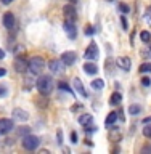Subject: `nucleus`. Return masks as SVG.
I'll return each mask as SVG.
<instances>
[{"label":"nucleus","instance_id":"obj_7","mask_svg":"<svg viewBox=\"0 0 151 154\" xmlns=\"http://www.w3.org/2000/svg\"><path fill=\"white\" fill-rule=\"evenodd\" d=\"M63 27H64V31H66V34H68V37L71 38V40H74L76 38V35H77V27H76V24H74V21H64V24H63Z\"/></svg>","mask_w":151,"mask_h":154},{"label":"nucleus","instance_id":"obj_20","mask_svg":"<svg viewBox=\"0 0 151 154\" xmlns=\"http://www.w3.org/2000/svg\"><path fill=\"white\" fill-rule=\"evenodd\" d=\"M142 112V108H140L138 104H130L129 106V114L130 116H137V114H140Z\"/></svg>","mask_w":151,"mask_h":154},{"label":"nucleus","instance_id":"obj_8","mask_svg":"<svg viewBox=\"0 0 151 154\" xmlns=\"http://www.w3.org/2000/svg\"><path fill=\"white\" fill-rule=\"evenodd\" d=\"M14 69L18 72H21V74H24V72L29 69V61L24 60V56H18L16 60H14Z\"/></svg>","mask_w":151,"mask_h":154},{"label":"nucleus","instance_id":"obj_29","mask_svg":"<svg viewBox=\"0 0 151 154\" xmlns=\"http://www.w3.org/2000/svg\"><path fill=\"white\" fill-rule=\"evenodd\" d=\"M93 32H95V29L92 27V26H87L85 27V35H93Z\"/></svg>","mask_w":151,"mask_h":154},{"label":"nucleus","instance_id":"obj_6","mask_svg":"<svg viewBox=\"0 0 151 154\" xmlns=\"http://www.w3.org/2000/svg\"><path fill=\"white\" fill-rule=\"evenodd\" d=\"M63 14H64V18L68 19V21H76V16H77L76 7L72 3L64 5V7H63Z\"/></svg>","mask_w":151,"mask_h":154},{"label":"nucleus","instance_id":"obj_32","mask_svg":"<svg viewBox=\"0 0 151 154\" xmlns=\"http://www.w3.org/2000/svg\"><path fill=\"white\" fill-rule=\"evenodd\" d=\"M77 141H79V138H77V133L76 132H71V143H77Z\"/></svg>","mask_w":151,"mask_h":154},{"label":"nucleus","instance_id":"obj_25","mask_svg":"<svg viewBox=\"0 0 151 154\" xmlns=\"http://www.w3.org/2000/svg\"><path fill=\"white\" fill-rule=\"evenodd\" d=\"M119 11L122 13V14H127L129 13V7L125 3H119Z\"/></svg>","mask_w":151,"mask_h":154},{"label":"nucleus","instance_id":"obj_4","mask_svg":"<svg viewBox=\"0 0 151 154\" xmlns=\"http://www.w3.org/2000/svg\"><path fill=\"white\" fill-rule=\"evenodd\" d=\"M85 60H89V61H93L98 58V47H96V43L92 40L90 42V45L87 47V50H85Z\"/></svg>","mask_w":151,"mask_h":154},{"label":"nucleus","instance_id":"obj_30","mask_svg":"<svg viewBox=\"0 0 151 154\" xmlns=\"http://www.w3.org/2000/svg\"><path fill=\"white\" fill-rule=\"evenodd\" d=\"M121 23H122V29H125V31H127V29H129V23H127V19H125V16L121 18Z\"/></svg>","mask_w":151,"mask_h":154},{"label":"nucleus","instance_id":"obj_19","mask_svg":"<svg viewBox=\"0 0 151 154\" xmlns=\"http://www.w3.org/2000/svg\"><path fill=\"white\" fill-rule=\"evenodd\" d=\"M92 88H95V90H103L105 88V82L101 80V79H95V80H92Z\"/></svg>","mask_w":151,"mask_h":154},{"label":"nucleus","instance_id":"obj_24","mask_svg":"<svg viewBox=\"0 0 151 154\" xmlns=\"http://www.w3.org/2000/svg\"><path fill=\"white\" fill-rule=\"evenodd\" d=\"M16 132H18V135H27L31 132V127H26V125H24V127H19Z\"/></svg>","mask_w":151,"mask_h":154},{"label":"nucleus","instance_id":"obj_16","mask_svg":"<svg viewBox=\"0 0 151 154\" xmlns=\"http://www.w3.org/2000/svg\"><path fill=\"white\" fill-rule=\"evenodd\" d=\"M121 101H122V95H121L119 91H114V93L111 95V98H109V104L118 106V104H121Z\"/></svg>","mask_w":151,"mask_h":154},{"label":"nucleus","instance_id":"obj_5","mask_svg":"<svg viewBox=\"0 0 151 154\" xmlns=\"http://www.w3.org/2000/svg\"><path fill=\"white\" fill-rule=\"evenodd\" d=\"M76 60H77L76 51H72V50L63 51V55H61V63H63V64H66V66H72V64L76 63Z\"/></svg>","mask_w":151,"mask_h":154},{"label":"nucleus","instance_id":"obj_9","mask_svg":"<svg viewBox=\"0 0 151 154\" xmlns=\"http://www.w3.org/2000/svg\"><path fill=\"white\" fill-rule=\"evenodd\" d=\"M11 128H14L11 119H0V135H7Z\"/></svg>","mask_w":151,"mask_h":154},{"label":"nucleus","instance_id":"obj_37","mask_svg":"<svg viewBox=\"0 0 151 154\" xmlns=\"http://www.w3.org/2000/svg\"><path fill=\"white\" fill-rule=\"evenodd\" d=\"M143 122H145V124H149V122H151V117H148V119H143Z\"/></svg>","mask_w":151,"mask_h":154},{"label":"nucleus","instance_id":"obj_2","mask_svg":"<svg viewBox=\"0 0 151 154\" xmlns=\"http://www.w3.org/2000/svg\"><path fill=\"white\" fill-rule=\"evenodd\" d=\"M43 69H45V61H43L42 56H32L29 60V71L34 75H40L43 72Z\"/></svg>","mask_w":151,"mask_h":154},{"label":"nucleus","instance_id":"obj_15","mask_svg":"<svg viewBox=\"0 0 151 154\" xmlns=\"http://www.w3.org/2000/svg\"><path fill=\"white\" fill-rule=\"evenodd\" d=\"M84 71L87 72V74H90V75H95L96 72H98V67H96V64H93V63H85Z\"/></svg>","mask_w":151,"mask_h":154},{"label":"nucleus","instance_id":"obj_40","mask_svg":"<svg viewBox=\"0 0 151 154\" xmlns=\"http://www.w3.org/2000/svg\"><path fill=\"white\" fill-rule=\"evenodd\" d=\"M149 51H151V47H149Z\"/></svg>","mask_w":151,"mask_h":154},{"label":"nucleus","instance_id":"obj_17","mask_svg":"<svg viewBox=\"0 0 151 154\" xmlns=\"http://www.w3.org/2000/svg\"><path fill=\"white\" fill-rule=\"evenodd\" d=\"M92 120H93V116L92 114H82L79 117V124L80 125H89V124H92Z\"/></svg>","mask_w":151,"mask_h":154},{"label":"nucleus","instance_id":"obj_26","mask_svg":"<svg viewBox=\"0 0 151 154\" xmlns=\"http://www.w3.org/2000/svg\"><path fill=\"white\" fill-rule=\"evenodd\" d=\"M143 135H145L146 138H151V124H149V125H146V127L143 128Z\"/></svg>","mask_w":151,"mask_h":154},{"label":"nucleus","instance_id":"obj_21","mask_svg":"<svg viewBox=\"0 0 151 154\" xmlns=\"http://www.w3.org/2000/svg\"><path fill=\"white\" fill-rule=\"evenodd\" d=\"M58 88L63 90V91H68V93H71V95H74V91L69 88V85H68L66 82H58Z\"/></svg>","mask_w":151,"mask_h":154},{"label":"nucleus","instance_id":"obj_14","mask_svg":"<svg viewBox=\"0 0 151 154\" xmlns=\"http://www.w3.org/2000/svg\"><path fill=\"white\" fill-rule=\"evenodd\" d=\"M48 67H50V71L55 72V74L63 71V64H61V61H58V60H52L50 63H48Z\"/></svg>","mask_w":151,"mask_h":154},{"label":"nucleus","instance_id":"obj_31","mask_svg":"<svg viewBox=\"0 0 151 154\" xmlns=\"http://www.w3.org/2000/svg\"><path fill=\"white\" fill-rule=\"evenodd\" d=\"M56 138H58V144H63V132L61 130L56 132Z\"/></svg>","mask_w":151,"mask_h":154},{"label":"nucleus","instance_id":"obj_28","mask_svg":"<svg viewBox=\"0 0 151 154\" xmlns=\"http://www.w3.org/2000/svg\"><path fill=\"white\" fill-rule=\"evenodd\" d=\"M142 85L143 87H149L151 85V79H149V77H143V79H142Z\"/></svg>","mask_w":151,"mask_h":154},{"label":"nucleus","instance_id":"obj_3","mask_svg":"<svg viewBox=\"0 0 151 154\" xmlns=\"http://www.w3.org/2000/svg\"><path fill=\"white\" fill-rule=\"evenodd\" d=\"M39 144H40V140L39 137H34V135H24L23 138V148L27 149V151H34V149L39 148Z\"/></svg>","mask_w":151,"mask_h":154},{"label":"nucleus","instance_id":"obj_34","mask_svg":"<svg viewBox=\"0 0 151 154\" xmlns=\"http://www.w3.org/2000/svg\"><path fill=\"white\" fill-rule=\"evenodd\" d=\"M5 74H7V69H3V67H0V77H2V75H5Z\"/></svg>","mask_w":151,"mask_h":154},{"label":"nucleus","instance_id":"obj_22","mask_svg":"<svg viewBox=\"0 0 151 154\" xmlns=\"http://www.w3.org/2000/svg\"><path fill=\"white\" fill-rule=\"evenodd\" d=\"M140 38H142V42L148 43V42L151 40V34H149L148 31H142V32H140Z\"/></svg>","mask_w":151,"mask_h":154},{"label":"nucleus","instance_id":"obj_10","mask_svg":"<svg viewBox=\"0 0 151 154\" xmlns=\"http://www.w3.org/2000/svg\"><path fill=\"white\" fill-rule=\"evenodd\" d=\"M116 64H118V67H121L122 71H129L132 61H130V58H127V56H119L118 60H116Z\"/></svg>","mask_w":151,"mask_h":154},{"label":"nucleus","instance_id":"obj_13","mask_svg":"<svg viewBox=\"0 0 151 154\" xmlns=\"http://www.w3.org/2000/svg\"><path fill=\"white\" fill-rule=\"evenodd\" d=\"M3 26L7 27V29H13L14 26V16H13V13H5L3 14Z\"/></svg>","mask_w":151,"mask_h":154},{"label":"nucleus","instance_id":"obj_23","mask_svg":"<svg viewBox=\"0 0 151 154\" xmlns=\"http://www.w3.org/2000/svg\"><path fill=\"white\" fill-rule=\"evenodd\" d=\"M138 71L142 72V74H145V72H151V63H143Z\"/></svg>","mask_w":151,"mask_h":154},{"label":"nucleus","instance_id":"obj_11","mask_svg":"<svg viewBox=\"0 0 151 154\" xmlns=\"http://www.w3.org/2000/svg\"><path fill=\"white\" fill-rule=\"evenodd\" d=\"M74 88H76V91L82 96V98H87V96H89V93L85 91V87H84V84H82V80L79 79V77L74 79Z\"/></svg>","mask_w":151,"mask_h":154},{"label":"nucleus","instance_id":"obj_33","mask_svg":"<svg viewBox=\"0 0 151 154\" xmlns=\"http://www.w3.org/2000/svg\"><path fill=\"white\" fill-rule=\"evenodd\" d=\"M79 109H82V104H74V106L71 108L72 112H76V111H79Z\"/></svg>","mask_w":151,"mask_h":154},{"label":"nucleus","instance_id":"obj_38","mask_svg":"<svg viewBox=\"0 0 151 154\" xmlns=\"http://www.w3.org/2000/svg\"><path fill=\"white\" fill-rule=\"evenodd\" d=\"M74 2H77V0H69V3H74Z\"/></svg>","mask_w":151,"mask_h":154},{"label":"nucleus","instance_id":"obj_41","mask_svg":"<svg viewBox=\"0 0 151 154\" xmlns=\"http://www.w3.org/2000/svg\"><path fill=\"white\" fill-rule=\"evenodd\" d=\"M149 18H151V16H149Z\"/></svg>","mask_w":151,"mask_h":154},{"label":"nucleus","instance_id":"obj_36","mask_svg":"<svg viewBox=\"0 0 151 154\" xmlns=\"http://www.w3.org/2000/svg\"><path fill=\"white\" fill-rule=\"evenodd\" d=\"M3 58H5V51L0 48V60H3Z\"/></svg>","mask_w":151,"mask_h":154},{"label":"nucleus","instance_id":"obj_27","mask_svg":"<svg viewBox=\"0 0 151 154\" xmlns=\"http://www.w3.org/2000/svg\"><path fill=\"white\" fill-rule=\"evenodd\" d=\"M7 85H0V98H3V96H7Z\"/></svg>","mask_w":151,"mask_h":154},{"label":"nucleus","instance_id":"obj_35","mask_svg":"<svg viewBox=\"0 0 151 154\" xmlns=\"http://www.w3.org/2000/svg\"><path fill=\"white\" fill-rule=\"evenodd\" d=\"M0 2H2L3 5H10V3H11V2H13V0H0Z\"/></svg>","mask_w":151,"mask_h":154},{"label":"nucleus","instance_id":"obj_18","mask_svg":"<svg viewBox=\"0 0 151 154\" xmlns=\"http://www.w3.org/2000/svg\"><path fill=\"white\" fill-rule=\"evenodd\" d=\"M116 120H118V112H109L108 117H106V120H105L106 127H111V125H113Z\"/></svg>","mask_w":151,"mask_h":154},{"label":"nucleus","instance_id":"obj_39","mask_svg":"<svg viewBox=\"0 0 151 154\" xmlns=\"http://www.w3.org/2000/svg\"><path fill=\"white\" fill-rule=\"evenodd\" d=\"M108 2H113V0H108Z\"/></svg>","mask_w":151,"mask_h":154},{"label":"nucleus","instance_id":"obj_1","mask_svg":"<svg viewBox=\"0 0 151 154\" xmlns=\"http://www.w3.org/2000/svg\"><path fill=\"white\" fill-rule=\"evenodd\" d=\"M36 87H37V91L42 96H48L53 91V79L50 75H42V77H39Z\"/></svg>","mask_w":151,"mask_h":154},{"label":"nucleus","instance_id":"obj_12","mask_svg":"<svg viewBox=\"0 0 151 154\" xmlns=\"http://www.w3.org/2000/svg\"><path fill=\"white\" fill-rule=\"evenodd\" d=\"M11 116L14 119H18V120H27L29 119V112L27 111H24V109H19V108H14L13 109V112H11Z\"/></svg>","mask_w":151,"mask_h":154}]
</instances>
